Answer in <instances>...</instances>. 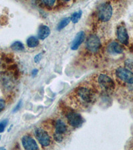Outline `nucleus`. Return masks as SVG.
Masks as SVG:
<instances>
[{
    "mask_svg": "<svg viewBox=\"0 0 133 150\" xmlns=\"http://www.w3.org/2000/svg\"><path fill=\"white\" fill-rule=\"evenodd\" d=\"M7 124H8V120H4L0 123V133L3 132L6 128Z\"/></svg>",
    "mask_w": 133,
    "mask_h": 150,
    "instance_id": "nucleus-19",
    "label": "nucleus"
},
{
    "mask_svg": "<svg viewBox=\"0 0 133 150\" xmlns=\"http://www.w3.org/2000/svg\"><path fill=\"white\" fill-rule=\"evenodd\" d=\"M72 101L82 108L89 107L96 99V94L93 89L87 86L77 87L72 92Z\"/></svg>",
    "mask_w": 133,
    "mask_h": 150,
    "instance_id": "nucleus-1",
    "label": "nucleus"
},
{
    "mask_svg": "<svg viewBox=\"0 0 133 150\" xmlns=\"http://www.w3.org/2000/svg\"><path fill=\"white\" fill-rule=\"evenodd\" d=\"M70 21H71V18H67L62 19V20L59 23V24H58L57 30H63V29L66 27L67 25H69Z\"/></svg>",
    "mask_w": 133,
    "mask_h": 150,
    "instance_id": "nucleus-16",
    "label": "nucleus"
},
{
    "mask_svg": "<svg viewBox=\"0 0 133 150\" xmlns=\"http://www.w3.org/2000/svg\"><path fill=\"white\" fill-rule=\"evenodd\" d=\"M11 48L14 51L16 52H21L25 50L23 44L20 42H15L13 43V44L11 45Z\"/></svg>",
    "mask_w": 133,
    "mask_h": 150,
    "instance_id": "nucleus-15",
    "label": "nucleus"
},
{
    "mask_svg": "<svg viewBox=\"0 0 133 150\" xmlns=\"http://www.w3.org/2000/svg\"><path fill=\"white\" fill-rule=\"evenodd\" d=\"M97 85L101 90L106 92H109L113 91L115 88V83L109 76L106 74H100L98 76Z\"/></svg>",
    "mask_w": 133,
    "mask_h": 150,
    "instance_id": "nucleus-2",
    "label": "nucleus"
},
{
    "mask_svg": "<svg viewBox=\"0 0 133 150\" xmlns=\"http://www.w3.org/2000/svg\"><path fill=\"white\" fill-rule=\"evenodd\" d=\"M39 43V40L36 37H34V36H31L27 40V45L29 47L31 48L37 47Z\"/></svg>",
    "mask_w": 133,
    "mask_h": 150,
    "instance_id": "nucleus-14",
    "label": "nucleus"
},
{
    "mask_svg": "<svg viewBox=\"0 0 133 150\" xmlns=\"http://www.w3.org/2000/svg\"><path fill=\"white\" fill-rule=\"evenodd\" d=\"M50 34V29L46 25H41L38 30L37 36L40 40H45Z\"/></svg>",
    "mask_w": 133,
    "mask_h": 150,
    "instance_id": "nucleus-13",
    "label": "nucleus"
},
{
    "mask_svg": "<svg viewBox=\"0 0 133 150\" xmlns=\"http://www.w3.org/2000/svg\"><path fill=\"white\" fill-rule=\"evenodd\" d=\"M116 75L121 81L129 84H133V73L129 69L119 67L116 70Z\"/></svg>",
    "mask_w": 133,
    "mask_h": 150,
    "instance_id": "nucleus-4",
    "label": "nucleus"
},
{
    "mask_svg": "<svg viewBox=\"0 0 133 150\" xmlns=\"http://www.w3.org/2000/svg\"><path fill=\"white\" fill-rule=\"evenodd\" d=\"M22 144L25 149H39V147L35 140L29 135H25L22 138Z\"/></svg>",
    "mask_w": 133,
    "mask_h": 150,
    "instance_id": "nucleus-8",
    "label": "nucleus"
},
{
    "mask_svg": "<svg viewBox=\"0 0 133 150\" xmlns=\"http://www.w3.org/2000/svg\"><path fill=\"white\" fill-rule=\"evenodd\" d=\"M113 15V8L110 4L105 3L99 6L98 11L99 19L103 22L110 20Z\"/></svg>",
    "mask_w": 133,
    "mask_h": 150,
    "instance_id": "nucleus-3",
    "label": "nucleus"
},
{
    "mask_svg": "<svg viewBox=\"0 0 133 150\" xmlns=\"http://www.w3.org/2000/svg\"><path fill=\"white\" fill-rule=\"evenodd\" d=\"M35 135L36 138L42 146L44 147L49 146L51 144V138L47 132L42 128H37L35 130Z\"/></svg>",
    "mask_w": 133,
    "mask_h": 150,
    "instance_id": "nucleus-6",
    "label": "nucleus"
},
{
    "mask_svg": "<svg viewBox=\"0 0 133 150\" xmlns=\"http://www.w3.org/2000/svg\"><path fill=\"white\" fill-rule=\"evenodd\" d=\"M117 35L118 41L122 44L127 45L129 43V35L125 26L121 25L117 28Z\"/></svg>",
    "mask_w": 133,
    "mask_h": 150,
    "instance_id": "nucleus-9",
    "label": "nucleus"
},
{
    "mask_svg": "<svg viewBox=\"0 0 133 150\" xmlns=\"http://www.w3.org/2000/svg\"><path fill=\"white\" fill-rule=\"evenodd\" d=\"M108 52L112 54H120L124 51V48L117 42L110 43L108 46Z\"/></svg>",
    "mask_w": 133,
    "mask_h": 150,
    "instance_id": "nucleus-11",
    "label": "nucleus"
},
{
    "mask_svg": "<svg viewBox=\"0 0 133 150\" xmlns=\"http://www.w3.org/2000/svg\"><path fill=\"white\" fill-rule=\"evenodd\" d=\"M84 38H85V34L83 31H80L76 35L74 40L72 41L71 48L72 50H76L79 48L81 43L84 42Z\"/></svg>",
    "mask_w": 133,
    "mask_h": 150,
    "instance_id": "nucleus-10",
    "label": "nucleus"
},
{
    "mask_svg": "<svg viewBox=\"0 0 133 150\" xmlns=\"http://www.w3.org/2000/svg\"><path fill=\"white\" fill-rule=\"evenodd\" d=\"M5 105H6L5 101L3 100H0V112H1V111H3L5 108Z\"/></svg>",
    "mask_w": 133,
    "mask_h": 150,
    "instance_id": "nucleus-21",
    "label": "nucleus"
},
{
    "mask_svg": "<svg viewBox=\"0 0 133 150\" xmlns=\"http://www.w3.org/2000/svg\"><path fill=\"white\" fill-rule=\"evenodd\" d=\"M43 1L47 6L52 7L54 6L55 2H56V0H43Z\"/></svg>",
    "mask_w": 133,
    "mask_h": 150,
    "instance_id": "nucleus-18",
    "label": "nucleus"
},
{
    "mask_svg": "<svg viewBox=\"0 0 133 150\" xmlns=\"http://www.w3.org/2000/svg\"><path fill=\"white\" fill-rule=\"evenodd\" d=\"M37 72H38V71H37V69H34L32 71V75H33V76H35V75L37 74Z\"/></svg>",
    "mask_w": 133,
    "mask_h": 150,
    "instance_id": "nucleus-23",
    "label": "nucleus"
},
{
    "mask_svg": "<svg viewBox=\"0 0 133 150\" xmlns=\"http://www.w3.org/2000/svg\"><path fill=\"white\" fill-rule=\"evenodd\" d=\"M42 55L43 54L40 53V54H39L36 55L34 58V61L35 63H39L41 61V59H42Z\"/></svg>",
    "mask_w": 133,
    "mask_h": 150,
    "instance_id": "nucleus-20",
    "label": "nucleus"
},
{
    "mask_svg": "<svg viewBox=\"0 0 133 150\" xmlns=\"http://www.w3.org/2000/svg\"><path fill=\"white\" fill-rule=\"evenodd\" d=\"M82 16V11H79L77 12H75V13L72 14L71 18V21L72 23H77L79 21V19H81Z\"/></svg>",
    "mask_w": 133,
    "mask_h": 150,
    "instance_id": "nucleus-17",
    "label": "nucleus"
},
{
    "mask_svg": "<svg viewBox=\"0 0 133 150\" xmlns=\"http://www.w3.org/2000/svg\"><path fill=\"white\" fill-rule=\"evenodd\" d=\"M21 105V101H20V102H19V103L18 104V105H17L16 107H15V108H14L13 112H16V111H18V110H19V109L20 108Z\"/></svg>",
    "mask_w": 133,
    "mask_h": 150,
    "instance_id": "nucleus-22",
    "label": "nucleus"
},
{
    "mask_svg": "<svg viewBox=\"0 0 133 150\" xmlns=\"http://www.w3.org/2000/svg\"><path fill=\"white\" fill-rule=\"evenodd\" d=\"M86 47L91 53L97 52L101 47L100 39L96 35H91L87 40Z\"/></svg>",
    "mask_w": 133,
    "mask_h": 150,
    "instance_id": "nucleus-5",
    "label": "nucleus"
},
{
    "mask_svg": "<svg viewBox=\"0 0 133 150\" xmlns=\"http://www.w3.org/2000/svg\"><path fill=\"white\" fill-rule=\"evenodd\" d=\"M63 1H70V0H63Z\"/></svg>",
    "mask_w": 133,
    "mask_h": 150,
    "instance_id": "nucleus-24",
    "label": "nucleus"
},
{
    "mask_svg": "<svg viewBox=\"0 0 133 150\" xmlns=\"http://www.w3.org/2000/svg\"><path fill=\"white\" fill-rule=\"evenodd\" d=\"M67 119L68 123L72 127H79L83 124V120L82 116L78 113L70 112L67 114Z\"/></svg>",
    "mask_w": 133,
    "mask_h": 150,
    "instance_id": "nucleus-7",
    "label": "nucleus"
},
{
    "mask_svg": "<svg viewBox=\"0 0 133 150\" xmlns=\"http://www.w3.org/2000/svg\"><path fill=\"white\" fill-rule=\"evenodd\" d=\"M55 133L63 135L67 131V127L62 120H59L55 123Z\"/></svg>",
    "mask_w": 133,
    "mask_h": 150,
    "instance_id": "nucleus-12",
    "label": "nucleus"
}]
</instances>
